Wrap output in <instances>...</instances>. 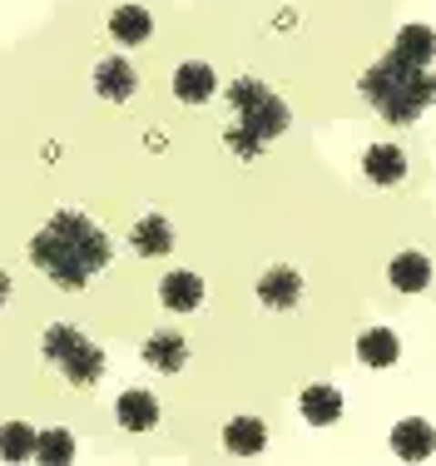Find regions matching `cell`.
Listing matches in <instances>:
<instances>
[{
    "label": "cell",
    "mask_w": 436,
    "mask_h": 466,
    "mask_svg": "<svg viewBox=\"0 0 436 466\" xmlns=\"http://www.w3.org/2000/svg\"><path fill=\"white\" fill-rule=\"evenodd\" d=\"M109 258H115L109 233L99 228L89 214H80V208H60V214H50V224L30 238V263H35L50 283L70 288V293H80V288L95 283L99 273L109 268Z\"/></svg>",
    "instance_id": "6da1fadb"
},
{
    "label": "cell",
    "mask_w": 436,
    "mask_h": 466,
    "mask_svg": "<svg viewBox=\"0 0 436 466\" xmlns=\"http://www.w3.org/2000/svg\"><path fill=\"white\" fill-rule=\"evenodd\" d=\"M362 99L392 125H417L431 109V65H411L387 50L372 70L362 75Z\"/></svg>",
    "instance_id": "7a4b0ae2"
},
{
    "label": "cell",
    "mask_w": 436,
    "mask_h": 466,
    "mask_svg": "<svg viewBox=\"0 0 436 466\" xmlns=\"http://www.w3.org/2000/svg\"><path fill=\"white\" fill-rule=\"evenodd\" d=\"M40 352H45V362H50V368L60 372L70 387H99V382H105V352H99L80 328L50 323V328H45V338H40Z\"/></svg>",
    "instance_id": "3957f363"
},
{
    "label": "cell",
    "mask_w": 436,
    "mask_h": 466,
    "mask_svg": "<svg viewBox=\"0 0 436 466\" xmlns=\"http://www.w3.org/2000/svg\"><path fill=\"white\" fill-rule=\"evenodd\" d=\"M223 99H228V105H233V115H238L233 125H238L243 135H253L259 144H273V139L288 129V119H293V115H288V105H283V99H278L273 90H268L263 80H253V75L233 80Z\"/></svg>",
    "instance_id": "277c9868"
},
{
    "label": "cell",
    "mask_w": 436,
    "mask_h": 466,
    "mask_svg": "<svg viewBox=\"0 0 436 466\" xmlns=\"http://www.w3.org/2000/svg\"><path fill=\"white\" fill-rule=\"evenodd\" d=\"M144 362L164 377H178L188 368V338L184 332H149L144 338Z\"/></svg>",
    "instance_id": "5b68a950"
},
{
    "label": "cell",
    "mask_w": 436,
    "mask_h": 466,
    "mask_svg": "<svg viewBox=\"0 0 436 466\" xmlns=\"http://www.w3.org/2000/svg\"><path fill=\"white\" fill-rule=\"evenodd\" d=\"M134 85H139V75H134V65L125 55H105V60L95 65V95L109 99V105H125L134 95Z\"/></svg>",
    "instance_id": "8992f818"
},
{
    "label": "cell",
    "mask_w": 436,
    "mask_h": 466,
    "mask_svg": "<svg viewBox=\"0 0 436 466\" xmlns=\"http://www.w3.org/2000/svg\"><path fill=\"white\" fill-rule=\"evenodd\" d=\"M253 293H259V303L273 308V313H293V308L303 303V279H298L293 268H268Z\"/></svg>",
    "instance_id": "52a82bcc"
},
{
    "label": "cell",
    "mask_w": 436,
    "mask_h": 466,
    "mask_svg": "<svg viewBox=\"0 0 436 466\" xmlns=\"http://www.w3.org/2000/svg\"><path fill=\"white\" fill-rule=\"evenodd\" d=\"M392 451H397V461H431V451H436L431 421L427 417L397 421V427H392Z\"/></svg>",
    "instance_id": "ba28073f"
},
{
    "label": "cell",
    "mask_w": 436,
    "mask_h": 466,
    "mask_svg": "<svg viewBox=\"0 0 436 466\" xmlns=\"http://www.w3.org/2000/svg\"><path fill=\"white\" fill-rule=\"evenodd\" d=\"M218 95V75L214 65L204 60H184L174 70V99H184V105H208V99Z\"/></svg>",
    "instance_id": "9c48e42d"
},
{
    "label": "cell",
    "mask_w": 436,
    "mask_h": 466,
    "mask_svg": "<svg viewBox=\"0 0 436 466\" xmlns=\"http://www.w3.org/2000/svg\"><path fill=\"white\" fill-rule=\"evenodd\" d=\"M115 417H119L125 431H134V437H139V431H154L159 427V397L144 392V387H129V392H119Z\"/></svg>",
    "instance_id": "30bf717a"
},
{
    "label": "cell",
    "mask_w": 436,
    "mask_h": 466,
    "mask_svg": "<svg viewBox=\"0 0 436 466\" xmlns=\"http://www.w3.org/2000/svg\"><path fill=\"white\" fill-rule=\"evenodd\" d=\"M159 303L169 308V313H198V308H204V279H198V273H188V268L164 273Z\"/></svg>",
    "instance_id": "8fae6325"
},
{
    "label": "cell",
    "mask_w": 436,
    "mask_h": 466,
    "mask_svg": "<svg viewBox=\"0 0 436 466\" xmlns=\"http://www.w3.org/2000/svg\"><path fill=\"white\" fill-rule=\"evenodd\" d=\"M397 358H401V338H397L392 328H367V332H357V362H362V368L387 372Z\"/></svg>",
    "instance_id": "7c38bea8"
},
{
    "label": "cell",
    "mask_w": 436,
    "mask_h": 466,
    "mask_svg": "<svg viewBox=\"0 0 436 466\" xmlns=\"http://www.w3.org/2000/svg\"><path fill=\"white\" fill-rule=\"evenodd\" d=\"M407 154L397 149V144H372V149L362 154V174H367V184H382V188H392L407 179Z\"/></svg>",
    "instance_id": "4fadbf2b"
},
{
    "label": "cell",
    "mask_w": 436,
    "mask_h": 466,
    "mask_svg": "<svg viewBox=\"0 0 436 466\" xmlns=\"http://www.w3.org/2000/svg\"><path fill=\"white\" fill-rule=\"evenodd\" d=\"M129 243L139 258H164V253H174V224L164 214H144L139 224L129 228Z\"/></svg>",
    "instance_id": "5bb4252c"
},
{
    "label": "cell",
    "mask_w": 436,
    "mask_h": 466,
    "mask_svg": "<svg viewBox=\"0 0 436 466\" xmlns=\"http://www.w3.org/2000/svg\"><path fill=\"white\" fill-rule=\"evenodd\" d=\"M223 447H228L233 457H243V461H248V457H263L268 427H263L259 417H248V412H243V417H228V421H223Z\"/></svg>",
    "instance_id": "9a60e30c"
},
{
    "label": "cell",
    "mask_w": 436,
    "mask_h": 466,
    "mask_svg": "<svg viewBox=\"0 0 436 466\" xmlns=\"http://www.w3.org/2000/svg\"><path fill=\"white\" fill-rule=\"evenodd\" d=\"M298 412H303L308 427H332V421L342 417V392L332 382H312V387H303V397H298Z\"/></svg>",
    "instance_id": "2e32d148"
},
{
    "label": "cell",
    "mask_w": 436,
    "mask_h": 466,
    "mask_svg": "<svg viewBox=\"0 0 436 466\" xmlns=\"http://www.w3.org/2000/svg\"><path fill=\"white\" fill-rule=\"evenodd\" d=\"M387 279H392L397 293H427V288H431V258L421 248H407V253H397V258H392Z\"/></svg>",
    "instance_id": "e0dca14e"
},
{
    "label": "cell",
    "mask_w": 436,
    "mask_h": 466,
    "mask_svg": "<svg viewBox=\"0 0 436 466\" xmlns=\"http://www.w3.org/2000/svg\"><path fill=\"white\" fill-rule=\"evenodd\" d=\"M109 35H115L125 50H134V46H144V40L154 35V15L144 5H119L115 15H109Z\"/></svg>",
    "instance_id": "ac0fdd59"
},
{
    "label": "cell",
    "mask_w": 436,
    "mask_h": 466,
    "mask_svg": "<svg viewBox=\"0 0 436 466\" xmlns=\"http://www.w3.org/2000/svg\"><path fill=\"white\" fill-rule=\"evenodd\" d=\"M431 50H436V30L427 25V20H417V25H401V30H397L392 55H401V60H411V65H431Z\"/></svg>",
    "instance_id": "d6986e66"
},
{
    "label": "cell",
    "mask_w": 436,
    "mask_h": 466,
    "mask_svg": "<svg viewBox=\"0 0 436 466\" xmlns=\"http://www.w3.org/2000/svg\"><path fill=\"white\" fill-rule=\"evenodd\" d=\"M35 457V427L30 421H0V461H30Z\"/></svg>",
    "instance_id": "ffe728a7"
},
{
    "label": "cell",
    "mask_w": 436,
    "mask_h": 466,
    "mask_svg": "<svg viewBox=\"0 0 436 466\" xmlns=\"http://www.w3.org/2000/svg\"><path fill=\"white\" fill-rule=\"evenodd\" d=\"M30 461H45V466H70L75 461V431L55 427V431H35V457Z\"/></svg>",
    "instance_id": "44dd1931"
},
{
    "label": "cell",
    "mask_w": 436,
    "mask_h": 466,
    "mask_svg": "<svg viewBox=\"0 0 436 466\" xmlns=\"http://www.w3.org/2000/svg\"><path fill=\"white\" fill-rule=\"evenodd\" d=\"M223 144H228V149L238 154V159H259V154L268 149V144H259L253 135H243L238 125H228V129H223Z\"/></svg>",
    "instance_id": "7402d4cb"
},
{
    "label": "cell",
    "mask_w": 436,
    "mask_h": 466,
    "mask_svg": "<svg viewBox=\"0 0 436 466\" xmlns=\"http://www.w3.org/2000/svg\"><path fill=\"white\" fill-rule=\"evenodd\" d=\"M10 293H15V288H10V273H5V268H0V308H5V303H10Z\"/></svg>",
    "instance_id": "603a6c76"
}]
</instances>
